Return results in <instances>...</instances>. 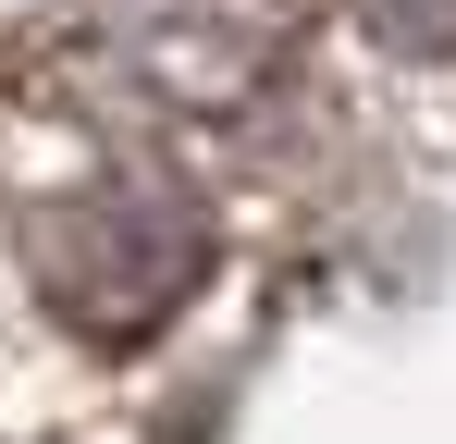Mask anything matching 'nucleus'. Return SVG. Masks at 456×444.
<instances>
[{"label":"nucleus","instance_id":"f257e3e1","mask_svg":"<svg viewBox=\"0 0 456 444\" xmlns=\"http://www.w3.org/2000/svg\"><path fill=\"white\" fill-rule=\"evenodd\" d=\"M198 222H185V198H62V222L37 234V284L75 308L86 333H149L173 296L198 284Z\"/></svg>","mask_w":456,"mask_h":444},{"label":"nucleus","instance_id":"f03ea898","mask_svg":"<svg viewBox=\"0 0 456 444\" xmlns=\"http://www.w3.org/2000/svg\"><path fill=\"white\" fill-rule=\"evenodd\" d=\"M382 12H395L407 37H456V0H382Z\"/></svg>","mask_w":456,"mask_h":444}]
</instances>
